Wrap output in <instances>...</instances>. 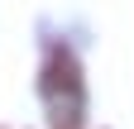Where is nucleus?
I'll use <instances>...</instances> for the list:
<instances>
[{
	"label": "nucleus",
	"mask_w": 134,
	"mask_h": 129,
	"mask_svg": "<svg viewBox=\"0 0 134 129\" xmlns=\"http://www.w3.org/2000/svg\"><path fill=\"white\" fill-rule=\"evenodd\" d=\"M43 96H48V110H53V124L58 129H77L81 124V110H86V96H81V77L72 67V57L62 53V67L43 72Z\"/></svg>",
	"instance_id": "nucleus-1"
}]
</instances>
